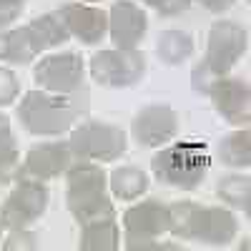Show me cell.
<instances>
[{
  "label": "cell",
  "instance_id": "21",
  "mask_svg": "<svg viewBox=\"0 0 251 251\" xmlns=\"http://www.w3.org/2000/svg\"><path fill=\"white\" fill-rule=\"evenodd\" d=\"M18 174V149H15V136L10 128V121L0 116V183L13 181Z\"/></svg>",
  "mask_w": 251,
  "mask_h": 251
},
{
  "label": "cell",
  "instance_id": "12",
  "mask_svg": "<svg viewBox=\"0 0 251 251\" xmlns=\"http://www.w3.org/2000/svg\"><path fill=\"white\" fill-rule=\"evenodd\" d=\"M178 131V116L169 106H149L133 121V136L141 146H161Z\"/></svg>",
  "mask_w": 251,
  "mask_h": 251
},
{
  "label": "cell",
  "instance_id": "8",
  "mask_svg": "<svg viewBox=\"0 0 251 251\" xmlns=\"http://www.w3.org/2000/svg\"><path fill=\"white\" fill-rule=\"evenodd\" d=\"M146 60L136 50H100L91 60V73L100 86L128 88L141 80Z\"/></svg>",
  "mask_w": 251,
  "mask_h": 251
},
{
  "label": "cell",
  "instance_id": "13",
  "mask_svg": "<svg viewBox=\"0 0 251 251\" xmlns=\"http://www.w3.org/2000/svg\"><path fill=\"white\" fill-rule=\"evenodd\" d=\"M108 23H111V38L121 50H133L146 35V28H149L146 13L138 5L128 3V0L113 3Z\"/></svg>",
  "mask_w": 251,
  "mask_h": 251
},
{
  "label": "cell",
  "instance_id": "16",
  "mask_svg": "<svg viewBox=\"0 0 251 251\" xmlns=\"http://www.w3.org/2000/svg\"><path fill=\"white\" fill-rule=\"evenodd\" d=\"M40 50H46V48L38 40V35L30 25L10 30V33H0V58L3 60L30 63Z\"/></svg>",
  "mask_w": 251,
  "mask_h": 251
},
{
  "label": "cell",
  "instance_id": "9",
  "mask_svg": "<svg viewBox=\"0 0 251 251\" xmlns=\"http://www.w3.org/2000/svg\"><path fill=\"white\" fill-rule=\"evenodd\" d=\"M126 226V239H128V249H146L151 239L161 236L169 231L171 226V214L169 208L161 206L158 201H143L138 206H131L123 216Z\"/></svg>",
  "mask_w": 251,
  "mask_h": 251
},
{
  "label": "cell",
  "instance_id": "27",
  "mask_svg": "<svg viewBox=\"0 0 251 251\" xmlns=\"http://www.w3.org/2000/svg\"><path fill=\"white\" fill-rule=\"evenodd\" d=\"M5 249L8 251H13V249H35V236L23 234V228H20V231H13V236L5 241Z\"/></svg>",
  "mask_w": 251,
  "mask_h": 251
},
{
  "label": "cell",
  "instance_id": "28",
  "mask_svg": "<svg viewBox=\"0 0 251 251\" xmlns=\"http://www.w3.org/2000/svg\"><path fill=\"white\" fill-rule=\"evenodd\" d=\"M201 3L208 8V10H214V13H219V10H226L228 5L234 3V0H201Z\"/></svg>",
  "mask_w": 251,
  "mask_h": 251
},
{
  "label": "cell",
  "instance_id": "14",
  "mask_svg": "<svg viewBox=\"0 0 251 251\" xmlns=\"http://www.w3.org/2000/svg\"><path fill=\"white\" fill-rule=\"evenodd\" d=\"M71 146L68 143H43L35 146L25 156V166H23V176H30L35 181H46L58 176L60 171H66L71 166Z\"/></svg>",
  "mask_w": 251,
  "mask_h": 251
},
{
  "label": "cell",
  "instance_id": "26",
  "mask_svg": "<svg viewBox=\"0 0 251 251\" xmlns=\"http://www.w3.org/2000/svg\"><path fill=\"white\" fill-rule=\"evenodd\" d=\"M143 3H149L151 8H156L163 15H176V13L186 10L191 0H143Z\"/></svg>",
  "mask_w": 251,
  "mask_h": 251
},
{
  "label": "cell",
  "instance_id": "17",
  "mask_svg": "<svg viewBox=\"0 0 251 251\" xmlns=\"http://www.w3.org/2000/svg\"><path fill=\"white\" fill-rule=\"evenodd\" d=\"M80 249L83 251H113L118 249V226L116 216L111 219H96L88 224H80Z\"/></svg>",
  "mask_w": 251,
  "mask_h": 251
},
{
  "label": "cell",
  "instance_id": "20",
  "mask_svg": "<svg viewBox=\"0 0 251 251\" xmlns=\"http://www.w3.org/2000/svg\"><path fill=\"white\" fill-rule=\"evenodd\" d=\"M219 156L224 163L236 166V169H246L251 163V143H249V131H236L221 138L219 143Z\"/></svg>",
  "mask_w": 251,
  "mask_h": 251
},
{
  "label": "cell",
  "instance_id": "3",
  "mask_svg": "<svg viewBox=\"0 0 251 251\" xmlns=\"http://www.w3.org/2000/svg\"><path fill=\"white\" fill-rule=\"evenodd\" d=\"M246 50V30L231 20H219L208 30V48L201 66L194 68V91L208 93L211 83L221 78Z\"/></svg>",
  "mask_w": 251,
  "mask_h": 251
},
{
  "label": "cell",
  "instance_id": "29",
  "mask_svg": "<svg viewBox=\"0 0 251 251\" xmlns=\"http://www.w3.org/2000/svg\"><path fill=\"white\" fill-rule=\"evenodd\" d=\"M0 228H3V226H0Z\"/></svg>",
  "mask_w": 251,
  "mask_h": 251
},
{
  "label": "cell",
  "instance_id": "18",
  "mask_svg": "<svg viewBox=\"0 0 251 251\" xmlns=\"http://www.w3.org/2000/svg\"><path fill=\"white\" fill-rule=\"evenodd\" d=\"M156 53L163 63L169 66H178L186 58H191L194 53V40L191 35H186L181 30H163L158 35V46H156Z\"/></svg>",
  "mask_w": 251,
  "mask_h": 251
},
{
  "label": "cell",
  "instance_id": "25",
  "mask_svg": "<svg viewBox=\"0 0 251 251\" xmlns=\"http://www.w3.org/2000/svg\"><path fill=\"white\" fill-rule=\"evenodd\" d=\"M25 8V0H0V25H8Z\"/></svg>",
  "mask_w": 251,
  "mask_h": 251
},
{
  "label": "cell",
  "instance_id": "10",
  "mask_svg": "<svg viewBox=\"0 0 251 251\" xmlns=\"http://www.w3.org/2000/svg\"><path fill=\"white\" fill-rule=\"evenodd\" d=\"M35 80L46 91H53L58 96L75 93L83 83V60L75 53H60V55H48L38 63L35 68Z\"/></svg>",
  "mask_w": 251,
  "mask_h": 251
},
{
  "label": "cell",
  "instance_id": "19",
  "mask_svg": "<svg viewBox=\"0 0 251 251\" xmlns=\"http://www.w3.org/2000/svg\"><path fill=\"white\" fill-rule=\"evenodd\" d=\"M111 188L118 199L133 201L149 188V178H146L143 171L133 169V166H123V169H116L111 174Z\"/></svg>",
  "mask_w": 251,
  "mask_h": 251
},
{
  "label": "cell",
  "instance_id": "11",
  "mask_svg": "<svg viewBox=\"0 0 251 251\" xmlns=\"http://www.w3.org/2000/svg\"><path fill=\"white\" fill-rule=\"evenodd\" d=\"M211 100L214 108L234 126H246L251 116V103H249V83L241 78H216L211 83Z\"/></svg>",
  "mask_w": 251,
  "mask_h": 251
},
{
  "label": "cell",
  "instance_id": "1",
  "mask_svg": "<svg viewBox=\"0 0 251 251\" xmlns=\"http://www.w3.org/2000/svg\"><path fill=\"white\" fill-rule=\"evenodd\" d=\"M171 226L169 231L178 239L203 241L211 246H226L234 241L239 224L236 216L226 208L216 206H196V203H174L169 208Z\"/></svg>",
  "mask_w": 251,
  "mask_h": 251
},
{
  "label": "cell",
  "instance_id": "5",
  "mask_svg": "<svg viewBox=\"0 0 251 251\" xmlns=\"http://www.w3.org/2000/svg\"><path fill=\"white\" fill-rule=\"evenodd\" d=\"M80 103L75 98L46 96L40 91H28L20 100L18 116L23 126L35 136H58L68 131L73 121L80 116Z\"/></svg>",
  "mask_w": 251,
  "mask_h": 251
},
{
  "label": "cell",
  "instance_id": "15",
  "mask_svg": "<svg viewBox=\"0 0 251 251\" xmlns=\"http://www.w3.org/2000/svg\"><path fill=\"white\" fill-rule=\"evenodd\" d=\"M60 20L66 23L68 33H73L75 38H80L86 46H93L103 38L108 28V18L98 8H88V5H66L60 10Z\"/></svg>",
  "mask_w": 251,
  "mask_h": 251
},
{
  "label": "cell",
  "instance_id": "6",
  "mask_svg": "<svg viewBox=\"0 0 251 251\" xmlns=\"http://www.w3.org/2000/svg\"><path fill=\"white\" fill-rule=\"evenodd\" d=\"M71 151L80 158H93V161H113L126 151V133L118 126L108 123H83L80 128L73 131Z\"/></svg>",
  "mask_w": 251,
  "mask_h": 251
},
{
  "label": "cell",
  "instance_id": "22",
  "mask_svg": "<svg viewBox=\"0 0 251 251\" xmlns=\"http://www.w3.org/2000/svg\"><path fill=\"white\" fill-rule=\"evenodd\" d=\"M30 28L35 30V35H38L40 43H43V48H53V46L66 43L68 35H71L66 23L60 20V15H40L30 23Z\"/></svg>",
  "mask_w": 251,
  "mask_h": 251
},
{
  "label": "cell",
  "instance_id": "2",
  "mask_svg": "<svg viewBox=\"0 0 251 251\" xmlns=\"http://www.w3.org/2000/svg\"><path fill=\"white\" fill-rule=\"evenodd\" d=\"M208 166H211V153L203 141H178L156 153L151 161L158 181L186 188V191H191L203 181Z\"/></svg>",
  "mask_w": 251,
  "mask_h": 251
},
{
  "label": "cell",
  "instance_id": "7",
  "mask_svg": "<svg viewBox=\"0 0 251 251\" xmlns=\"http://www.w3.org/2000/svg\"><path fill=\"white\" fill-rule=\"evenodd\" d=\"M48 206V188L38 181H20L13 194L5 199L3 211H0V226L20 231L43 216Z\"/></svg>",
  "mask_w": 251,
  "mask_h": 251
},
{
  "label": "cell",
  "instance_id": "23",
  "mask_svg": "<svg viewBox=\"0 0 251 251\" xmlns=\"http://www.w3.org/2000/svg\"><path fill=\"white\" fill-rule=\"evenodd\" d=\"M249 191H251V183L246 176H224L219 181V196L224 201H228L231 206L241 208L244 214L251 211V203H249Z\"/></svg>",
  "mask_w": 251,
  "mask_h": 251
},
{
  "label": "cell",
  "instance_id": "4",
  "mask_svg": "<svg viewBox=\"0 0 251 251\" xmlns=\"http://www.w3.org/2000/svg\"><path fill=\"white\" fill-rule=\"evenodd\" d=\"M66 201H68L71 214L80 224L116 216L113 206L106 196V174H103L100 166H93V163H80L75 169H71Z\"/></svg>",
  "mask_w": 251,
  "mask_h": 251
},
{
  "label": "cell",
  "instance_id": "24",
  "mask_svg": "<svg viewBox=\"0 0 251 251\" xmlns=\"http://www.w3.org/2000/svg\"><path fill=\"white\" fill-rule=\"evenodd\" d=\"M18 96V78L13 71L0 68V106H10Z\"/></svg>",
  "mask_w": 251,
  "mask_h": 251
}]
</instances>
